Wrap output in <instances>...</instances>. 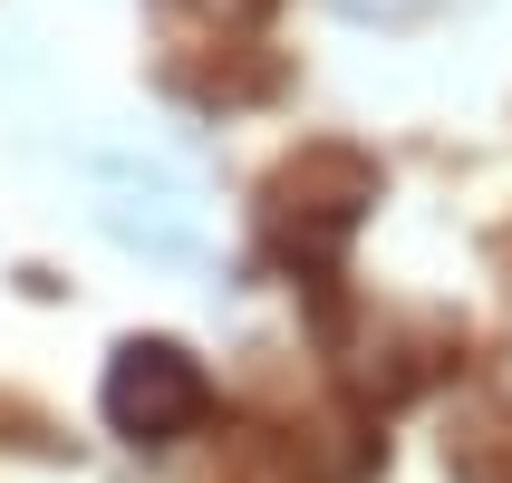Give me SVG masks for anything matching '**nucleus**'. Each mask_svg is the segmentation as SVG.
I'll list each match as a JSON object with an SVG mask.
<instances>
[{"instance_id":"1","label":"nucleus","mask_w":512,"mask_h":483,"mask_svg":"<svg viewBox=\"0 0 512 483\" xmlns=\"http://www.w3.org/2000/svg\"><path fill=\"white\" fill-rule=\"evenodd\" d=\"M107 416L136 435V445H165L174 426L203 416V377L184 368V348H126L116 377H107Z\"/></svg>"}]
</instances>
